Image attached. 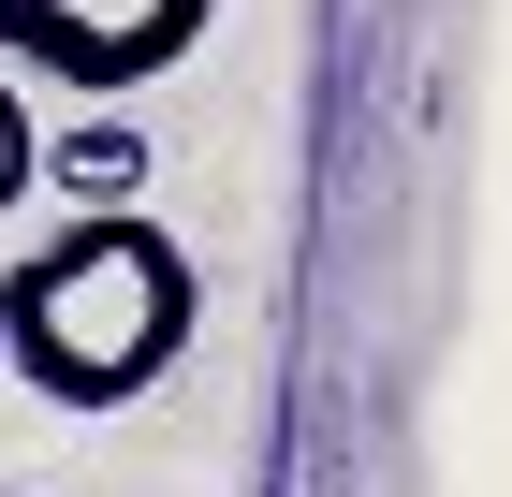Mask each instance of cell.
I'll return each mask as SVG.
<instances>
[{
    "label": "cell",
    "mask_w": 512,
    "mask_h": 497,
    "mask_svg": "<svg viewBox=\"0 0 512 497\" xmlns=\"http://www.w3.org/2000/svg\"><path fill=\"white\" fill-rule=\"evenodd\" d=\"M191 322H205V278L147 205H74L0 278V351L44 410H132L147 381H176Z\"/></svg>",
    "instance_id": "obj_1"
},
{
    "label": "cell",
    "mask_w": 512,
    "mask_h": 497,
    "mask_svg": "<svg viewBox=\"0 0 512 497\" xmlns=\"http://www.w3.org/2000/svg\"><path fill=\"white\" fill-rule=\"evenodd\" d=\"M44 191H74V205H132V191H147V132H132V117L59 132V147H44Z\"/></svg>",
    "instance_id": "obj_3"
},
{
    "label": "cell",
    "mask_w": 512,
    "mask_h": 497,
    "mask_svg": "<svg viewBox=\"0 0 512 497\" xmlns=\"http://www.w3.org/2000/svg\"><path fill=\"white\" fill-rule=\"evenodd\" d=\"M205 15L220 0H0V44L44 88H147L205 44Z\"/></svg>",
    "instance_id": "obj_2"
}]
</instances>
